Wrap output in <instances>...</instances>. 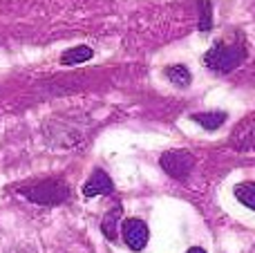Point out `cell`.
<instances>
[{
  "instance_id": "cell-2",
  "label": "cell",
  "mask_w": 255,
  "mask_h": 253,
  "mask_svg": "<svg viewBox=\"0 0 255 253\" xmlns=\"http://www.w3.org/2000/svg\"><path fill=\"white\" fill-rule=\"evenodd\" d=\"M20 195L27 197L31 204L56 206V204H63L70 197V186L61 177H45V179H38V182H31L27 186H22Z\"/></svg>"
},
{
  "instance_id": "cell-1",
  "label": "cell",
  "mask_w": 255,
  "mask_h": 253,
  "mask_svg": "<svg viewBox=\"0 0 255 253\" xmlns=\"http://www.w3.org/2000/svg\"><path fill=\"white\" fill-rule=\"evenodd\" d=\"M247 58V45L240 34H231L226 38L217 40L206 54H204V65L215 74H229L235 67H240Z\"/></svg>"
},
{
  "instance_id": "cell-9",
  "label": "cell",
  "mask_w": 255,
  "mask_h": 253,
  "mask_svg": "<svg viewBox=\"0 0 255 253\" xmlns=\"http://www.w3.org/2000/svg\"><path fill=\"white\" fill-rule=\"evenodd\" d=\"M193 121H197L206 130H217L226 121V112H199V115H193Z\"/></svg>"
},
{
  "instance_id": "cell-10",
  "label": "cell",
  "mask_w": 255,
  "mask_h": 253,
  "mask_svg": "<svg viewBox=\"0 0 255 253\" xmlns=\"http://www.w3.org/2000/svg\"><path fill=\"white\" fill-rule=\"evenodd\" d=\"M235 197H238L240 202H242L244 206H249V209L255 211V182H242L238 184V186L233 188Z\"/></svg>"
},
{
  "instance_id": "cell-11",
  "label": "cell",
  "mask_w": 255,
  "mask_h": 253,
  "mask_svg": "<svg viewBox=\"0 0 255 253\" xmlns=\"http://www.w3.org/2000/svg\"><path fill=\"white\" fill-rule=\"evenodd\" d=\"M7 253H36V251L29 249V247H13V249H9Z\"/></svg>"
},
{
  "instance_id": "cell-5",
  "label": "cell",
  "mask_w": 255,
  "mask_h": 253,
  "mask_svg": "<svg viewBox=\"0 0 255 253\" xmlns=\"http://www.w3.org/2000/svg\"><path fill=\"white\" fill-rule=\"evenodd\" d=\"M115 191V184H112L110 175L106 173V170L97 168L92 175H90V179L85 182L83 186V195L85 197H97V195H110V193Z\"/></svg>"
},
{
  "instance_id": "cell-8",
  "label": "cell",
  "mask_w": 255,
  "mask_h": 253,
  "mask_svg": "<svg viewBox=\"0 0 255 253\" xmlns=\"http://www.w3.org/2000/svg\"><path fill=\"white\" fill-rule=\"evenodd\" d=\"M121 213H124V211H121V206H115L112 211H108L106 218H103V222H101V231H103V236L110 238V240H115V238H117V227H119Z\"/></svg>"
},
{
  "instance_id": "cell-6",
  "label": "cell",
  "mask_w": 255,
  "mask_h": 253,
  "mask_svg": "<svg viewBox=\"0 0 255 253\" xmlns=\"http://www.w3.org/2000/svg\"><path fill=\"white\" fill-rule=\"evenodd\" d=\"M92 47H88V45H76V47H70L63 52L61 56V63L63 65H81V63L90 61L92 58Z\"/></svg>"
},
{
  "instance_id": "cell-12",
  "label": "cell",
  "mask_w": 255,
  "mask_h": 253,
  "mask_svg": "<svg viewBox=\"0 0 255 253\" xmlns=\"http://www.w3.org/2000/svg\"><path fill=\"white\" fill-rule=\"evenodd\" d=\"M186 253H206V251H204V249H199V247H193V249H188Z\"/></svg>"
},
{
  "instance_id": "cell-7",
  "label": "cell",
  "mask_w": 255,
  "mask_h": 253,
  "mask_svg": "<svg viewBox=\"0 0 255 253\" xmlns=\"http://www.w3.org/2000/svg\"><path fill=\"white\" fill-rule=\"evenodd\" d=\"M166 76L172 85H177V88H188L190 79H193V76H190V70L186 65H181V63H177V65H168Z\"/></svg>"
},
{
  "instance_id": "cell-3",
  "label": "cell",
  "mask_w": 255,
  "mask_h": 253,
  "mask_svg": "<svg viewBox=\"0 0 255 253\" xmlns=\"http://www.w3.org/2000/svg\"><path fill=\"white\" fill-rule=\"evenodd\" d=\"M159 164L170 177L186 179L195 168V157L188 150H168L159 157Z\"/></svg>"
},
{
  "instance_id": "cell-4",
  "label": "cell",
  "mask_w": 255,
  "mask_h": 253,
  "mask_svg": "<svg viewBox=\"0 0 255 253\" xmlns=\"http://www.w3.org/2000/svg\"><path fill=\"white\" fill-rule=\"evenodd\" d=\"M124 242L130 247L132 251H141L145 249L148 245V238H150V231H148V224L139 218H130V220H124Z\"/></svg>"
}]
</instances>
